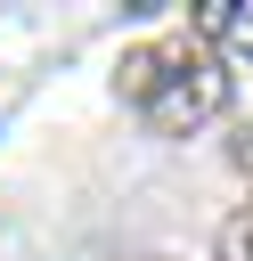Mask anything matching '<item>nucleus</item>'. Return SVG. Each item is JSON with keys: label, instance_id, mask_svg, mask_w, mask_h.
Here are the masks:
<instances>
[{"label": "nucleus", "instance_id": "f257e3e1", "mask_svg": "<svg viewBox=\"0 0 253 261\" xmlns=\"http://www.w3.org/2000/svg\"><path fill=\"white\" fill-rule=\"evenodd\" d=\"M114 82H122V98L147 114V130H163V139H188V130H204V122L229 106V65H220V49L196 41V33L122 49Z\"/></svg>", "mask_w": 253, "mask_h": 261}, {"label": "nucleus", "instance_id": "20e7f679", "mask_svg": "<svg viewBox=\"0 0 253 261\" xmlns=\"http://www.w3.org/2000/svg\"><path fill=\"white\" fill-rule=\"evenodd\" d=\"M229 155H237V171H253V122L237 130V147H229Z\"/></svg>", "mask_w": 253, "mask_h": 261}, {"label": "nucleus", "instance_id": "7ed1b4c3", "mask_svg": "<svg viewBox=\"0 0 253 261\" xmlns=\"http://www.w3.org/2000/svg\"><path fill=\"white\" fill-rule=\"evenodd\" d=\"M220 261H253V204H237L220 220Z\"/></svg>", "mask_w": 253, "mask_h": 261}, {"label": "nucleus", "instance_id": "f03ea898", "mask_svg": "<svg viewBox=\"0 0 253 261\" xmlns=\"http://www.w3.org/2000/svg\"><path fill=\"white\" fill-rule=\"evenodd\" d=\"M188 33L196 41H220V49H253V0H196Z\"/></svg>", "mask_w": 253, "mask_h": 261}]
</instances>
